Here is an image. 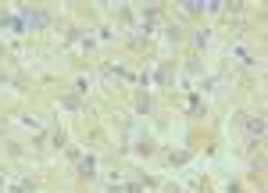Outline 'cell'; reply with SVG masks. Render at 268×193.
Wrapping results in <instances>:
<instances>
[{
    "mask_svg": "<svg viewBox=\"0 0 268 193\" xmlns=\"http://www.w3.org/2000/svg\"><path fill=\"white\" fill-rule=\"evenodd\" d=\"M243 126H247V136L250 140H261L265 136V118L258 115V118H243Z\"/></svg>",
    "mask_w": 268,
    "mask_h": 193,
    "instance_id": "cell-1",
    "label": "cell"
},
{
    "mask_svg": "<svg viewBox=\"0 0 268 193\" xmlns=\"http://www.w3.org/2000/svg\"><path fill=\"white\" fill-rule=\"evenodd\" d=\"M25 21H29L32 29H43L46 25V15H43V11H25Z\"/></svg>",
    "mask_w": 268,
    "mask_h": 193,
    "instance_id": "cell-2",
    "label": "cell"
}]
</instances>
